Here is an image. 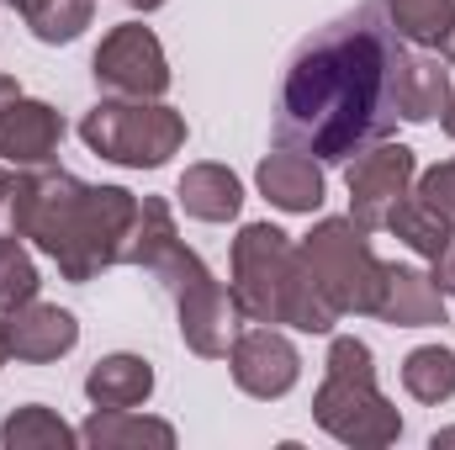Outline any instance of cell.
Instances as JSON below:
<instances>
[{"label": "cell", "mask_w": 455, "mask_h": 450, "mask_svg": "<svg viewBox=\"0 0 455 450\" xmlns=\"http://www.w3.org/2000/svg\"><path fill=\"white\" fill-rule=\"evenodd\" d=\"M0 366H5V344H0Z\"/></svg>", "instance_id": "obj_34"}, {"label": "cell", "mask_w": 455, "mask_h": 450, "mask_svg": "<svg viewBox=\"0 0 455 450\" xmlns=\"http://www.w3.org/2000/svg\"><path fill=\"white\" fill-rule=\"evenodd\" d=\"M435 281H440V292L445 297H455V233H451V244H445V254L435 260V270H429Z\"/></svg>", "instance_id": "obj_27"}, {"label": "cell", "mask_w": 455, "mask_h": 450, "mask_svg": "<svg viewBox=\"0 0 455 450\" xmlns=\"http://www.w3.org/2000/svg\"><path fill=\"white\" fill-rule=\"evenodd\" d=\"M5 5H11V11H21V16H27V11H32V5H37V0H5Z\"/></svg>", "instance_id": "obj_32"}, {"label": "cell", "mask_w": 455, "mask_h": 450, "mask_svg": "<svg viewBox=\"0 0 455 450\" xmlns=\"http://www.w3.org/2000/svg\"><path fill=\"white\" fill-rule=\"evenodd\" d=\"M440 53H445V64H455V16H451V27H445V37H440Z\"/></svg>", "instance_id": "obj_28"}, {"label": "cell", "mask_w": 455, "mask_h": 450, "mask_svg": "<svg viewBox=\"0 0 455 450\" xmlns=\"http://www.w3.org/2000/svg\"><path fill=\"white\" fill-rule=\"evenodd\" d=\"M96 21V0H37L32 11H27V27H32V37L37 43H75L85 27Z\"/></svg>", "instance_id": "obj_24"}, {"label": "cell", "mask_w": 455, "mask_h": 450, "mask_svg": "<svg viewBox=\"0 0 455 450\" xmlns=\"http://www.w3.org/2000/svg\"><path fill=\"white\" fill-rule=\"evenodd\" d=\"M387 233L392 238H403L413 254H424L429 265L445 254V244H451L455 233V218L451 213H440L435 202H424L419 191H408V197H397V207L387 213Z\"/></svg>", "instance_id": "obj_20"}, {"label": "cell", "mask_w": 455, "mask_h": 450, "mask_svg": "<svg viewBox=\"0 0 455 450\" xmlns=\"http://www.w3.org/2000/svg\"><path fill=\"white\" fill-rule=\"evenodd\" d=\"M451 101V69L429 48H403L397 64V117L403 122H435Z\"/></svg>", "instance_id": "obj_16"}, {"label": "cell", "mask_w": 455, "mask_h": 450, "mask_svg": "<svg viewBox=\"0 0 455 450\" xmlns=\"http://www.w3.org/2000/svg\"><path fill=\"white\" fill-rule=\"evenodd\" d=\"M403 392H408L413 403H429V408L451 403L455 398V350H445V344H419V350H408V355H403Z\"/></svg>", "instance_id": "obj_21"}, {"label": "cell", "mask_w": 455, "mask_h": 450, "mask_svg": "<svg viewBox=\"0 0 455 450\" xmlns=\"http://www.w3.org/2000/svg\"><path fill=\"white\" fill-rule=\"evenodd\" d=\"M91 75L107 96H127V101H159L175 80L170 59H164V43L143 21H116L101 37L96 59H91Z\"/></svg>", "instance_id": "obj_7"}, {"label": "cell", "mask_w": 455, "mask_h": 450, "mask_svg": "<svg viewBox=\"0 0 455 450\" xmlns=\"http://www.w3.org/2000/svg\"><path fill=\"white\" fill-rule=\"evenodd\" d=\"M80 446L91 450H132V446H175V424L164 419H148L138 408H96L85 424H80Z\"/></svg>", "instance_id": "obj_19"}, {"label": "cell", "mask_w": 455, "mask_h": 450, "mask_svg": "<svg viewBox=\"0 0 455 450\" xmlns=\"http://www.w3.org/2000/svg\"><path fill=\"white\" fill-rule=\"evenodd\" d=\"M413 181H419V154L408 143H371L344 170L349 218L365 228V233H381L387 228V213L397 207V197L413 191Z\"/></svg>", "instance_id": "obj_9"}, {"label": "cell", "mask_w": 455, "mask_h": 450, "mask_svg": "<svg viewBox=\"0 0 455 450\" xmlns=\"http://www.w3.org/2000/svg\"><path fill=\"white\" fill-rule=\"evenodd\" d=\"M254 186L270 207L281 213H318L323 197H329V181H323V165L307 159V154H291V149H275L259 159L254 170Z\"/></svg>", "instance_id": "obj_15"}, {"label": "cell", "mask_w": 455, "mask_h": 450, "mask_svg": "<svg viewBox=\"0 0 455 450\" xmlns=\"http://www.w3.org/2000/svg\"><path fill=\"white\" fill-rule=\"evenodd\" d=\"M175 318H180L186 350L202 355V360H228L233 339H238V329H243V308H238L233 286H223L218 276L186 286V292L175 297Z\"/></svg>", "instance_id": "obj_11"}, {"label": "cell", "mask_w": 455, "mask_h": 450, "mask_svg": "<svg viewBox=\"0 0 455 450\" xmlns=\"http://www.w3.org/2000/svg\"><path fill=\"white\" fill-rule=\"evenodd\" d=\"M376 318L392 324V329H440L445 324V292L429 270L419 265H387V281H381V302H376Z\"/></svg>", "instance_id": "obj_14"}, {"label": "cell", "mask_w": 455, "mask_h": 450, "mask_svg": "<svg viewBox=\"0 0 455 450\" xmlns=\"http://www.w3.org/2000/svg\"><path fill=\"white\" fill-rule=\"evenodd\" d=\"M0 344H5V360H21V366H48V360H64L75 344H80V318L59 302H21L11 313H0Z\"/></svg>", "instance_id": "obj_12"}, {"label": "cell", "mask_w": 455, "mask_h": 450, "mask_svg": "<svg viewBox=\"0 0 455 450\" xmlns=\"http://www.w3.org/2000/svg\"><path fill=\"white\" fill-rule=\"evenodd\" d=\"M80 138L91 154L122 170H159L186 149V117L164 101H127L107 96L80 117Z\"/></svg>", "instance_id": "obj_5"}, {"label": "cell", "mask_w": 455, "mask_h": 450, "mask_svg": "<svg viewBox=\"0 0 455 450\" xmlns=\"http://www.w3.org/2000/svg\"><path fill=\"white\" fill-rule=\"evenodd\" d=\"M403 37L381 0H360L318 27L286 64L275 101V149L318 165H349L397 133V64Z\"/></svg>", "instance_id": "obj_1"}, {"label": "cell", "mask_w": 455, "mask_h": 450, "mask_svg": "<svg viewBox=\"0 0 455 450\" xmlns=\"http://www.w3.org/2000/svg\"><path fill=\"white\" fill-rule=\"evenodd\" d=\"M37 286H43V276H37V260L27 254V244L16 233H0V313L32 302Z\"/></svg>", "instance_id": "obj_25"}, {"label": "cell", "mask_w": 455, "mask_h": 450, "mask_svg": "<svg viewBox=\"0 0 455 450\" xmlns=\"http://www.w3.org/2000/svg\"><path fill=\"white\" fill-rule=\"evenodd\" d=\"M127 265H143L170 297H180L186 286L207 281V260L196 249H186L180 228H175V207L164 197H143L138 202V223H132V238H127Z\"/></svg>", "instance_id": "obj_8"}, {"label": "cell", "mask_w": 455, "mask_h": 450, "mask_svg": "<svg viewBox=\"0 0 455 450\" xmlns=\"http://www.w3.org/2000/svg\"><path fill=\"white\" fill-rule=\"evenodd\" d=\"M85 398L96 408H143L154 398V366L143 355H101L91 371H85Z\"/></svg>", "instance_id": "obj_18"}, {"label": "cell", "mask_w": 455, "mask_h": 450, "mask_svg": "<svg viewBox=\"0 0 455 450\" xmlns=\"http://www.w3.org/2000/svg\"><path fill=\"white\" fill-rule=\"evenodd\" d=\"M313 424L339 446L381 450L403 440V414L376 387V355L355 334H339L323 360V387L313 392Z\"/></svg>", "instance_id": "obj_4"}, {"label": "cell", "mask_w": 455, "mask_h": 450, "mask_svg": "<svg viewBox=\"0 0 455 450\" xmlns=\"http://www.w3.org/2000/svg\"><path fill=\"white\" fill-rule=\"evenodd\" d=\"M233 297L249 324H286L297 334H334L339 308L323 297L307 254L275 223H243L233 238Z\"/></svg>", "instance_id": "obj_3"}, {"label": "cell", "mask_w": 455, "mask_h": 450, "mask_svg": "<svg viewBox=\"0 0 455 450\" xmlns=\"http://www.w3.org/2000/svg\"><path fill=\"white\" fill-rule=\"evenodd\" d=\"M0 446L5 450H75L80 446V430H69L53 408L27 403V408H16L0 424Z\"/></svg>", "instance_id": "obj_22"}, {"label": "cell", "mask_w": 455, "mask_h": 450, "mask_svg": "<svg viewBox=\"0 0 455 450\" xmlns=\"http://www.w3.org/2000/svg\"><path fill=\"white\" fill-rule=\"evenodd\" d=\"M381 11L408 48H440L455 16V0H381Z\"/></svg>", "instance_id": "obj_23"}, {"label": "cell", "mask_w": 455, "mask_h": 450, "mask_svg": "<svg viewBox=\"0 0 455 450\" xmlns=\"http://www.w3.org/2000/svg\"><path fill=\"white\" fill-rule=\"evenodd\" d=\"M440 127L455 138V91H451V101H445V112H440Z\"/></svg>", "instance_id": "obj_29"}, {"label": "cell", "mask_w": 455, "mask_h": 450, "mask_svg": "<svg viewBox=\"0 0 455 450\" xmlns=\"http://www.w3.org/2000/svg\"><path fill=\"white\" fill-rule=\"evenodd\" d=\"M175 202L196 223H233L238 207H243V181L228 165H186V175L175 186Z\"/></svg>", "instance_id": "obj_17"}, {"label": "cell", "mask_w": 455, "mask_h": 450, "mask_svg": "<svg viewBox=\"0 0 455 450\" xmlns=\"http://www.w3.org/2000/svg\"><path fill=\"white\" fill-rule=\"evenodd\" d=\"M323 286V297L344 313H371L376 318V302H381V281H387V260H376L365 228L355 218H318L313 233L297 244Z\"/></svg>", "instance_id": "obj_6"}, {"label": "cell", "mask_w": 455, "mask_h": 450, "mask_svg": "<svg viewBox=\"0 0 455 450\" xmlns=\"http://www.w3.org/2000/svg\"><path fill=\"white\" fill-rule=\"evenodd\" d=\"M228 371H233L238 392L275 403L302 382V355L275 324H259V329H238L233 350H228Z\"/></svg>", "instance_id": "obj_10"}, {"label": "cell", "mask_w": 455, "mask_h": 450, "mask_svg": "<svg viewBox=\"0 0 455 450\" xmlns=\"http://www.w3.org/2000/svg\"><path fill=\"white\" fill-rule=\"evenodd\" d=\"M122 5H132V11H143V16H148V11H159L164 0H122Z\"/></svg>", "instance_id": "obj_30"}, {"label": "cell", "mask_w": 455, "mask_h": 450, "mask_svg": "<svg viewBox=\"0 0 455 450\" xmlns=\"http://www.w3.org/2000/svg\"><path fill=\"white\" fill-rule=\"evenodd\" d=\"M429 446L440 450V446H455V430H435V440H429Z\"/></svg>", "instance_id": "obj_31"}, {"label": "cell", "mask_w": 455, "mask_h": 450, "mask_svg": "<svg viewBox=\"0 0 455 450\" xmlns=\"http://www.w3.org/2000/svg\"><path fill=\"white\" fill-rule=\"evenodd\" d=\"M5 186H11V170H5V165H0V197H5Z\"/></svg>", "instance_id": "obj_33"}, {"label": "cell", "mask_w": 455, "mask_h": 450, "mask_svg": "<svg viewBox=\"0 0 455 450\" xmlns=\"http://www.w3.org/2000/svg\"><path fill=\"white\" fill-rule=\"evenodd\" d=\"M59 143H64L59 107H48L37 96H21V91L0 107V165H16V170L53 165Z\"/></svg>", "instance_id": "obj_13"}, {"label": "cell", "mask_w": 455, "mask_h": 450, "mask_svg": "<svg viewBox=\"0 0 455 450\" xmlns=\"http://www.w3.org/2000/svg\"><path fill=\"white\" fill-rule=\"evenodd\" d=\"M419 197H424V202H435L440 213H451V218H455V154L445 159V165H435V170H424V175H419Z\"/></svg>", "instance_id": "obj_26"}, {"label": "cell", "mask_w": 455, "mask_h": 450, "mask_svg": "<svg viewBox=\"0 0 455 450\" xmlns=\"http://www.w3.org/2000/svg\"><path fill=\"white\" fill-rule=\"evenodd\" d=\"M138 202L127 186H85L69 170L37 165L16 170L0 197V233L32 238L64 281L85 286L101 270L127 265V238L138 223Z\"/></svg>", "instance_id": "obj_2"}]
</instances>
